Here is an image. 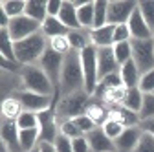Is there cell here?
Instances as JSON below:
<instances>
[{"label":"cell","instance_id":"c3c4849f","mask_svg":"<svg viewBox=\"0 0 154 152\" xmlns=\"http://www.w3.org/2000/svg\"><path fill=\"white\" fill-rule=\"evenodd\" d=\"M37 152H57L55 150V145L53 143H46V141H41L37 147Z\"/></svg>","mask_w":154,"mask_h":152},{"label":"cell","instance_id":"f907efd6","mask_svg":"<svg viewBox=\"0 0 154 152\" xmlns=\"http://www.w3.org/2000/svg\"><path fill=\"white\" fill-rule=\"evenodd\" d=\"M152 39H154V31H152Z\"/></svg>","mask_w":154,"mask_h":152},{"label":"cell","instance_id":"3957f363","mask_svg":"<svg viewBox=\"0 0 154 152\" xmlns=\"http://www.w3.org/2000/svg\"><path fill=\"white\" fill-rule=\"evenodd\" d=\"M20 83L24 90L35 92V93H42V96H55L57 86L51 83V79L38 68L37 64L22 66L20 70Z\"/></svg>","mask_w":154,"mask_h":152},{"label":"cell","instance_id":"f1b7e54d","mask_svg":"<svg viewBox=\"0 0 154 152\" xmlns=\"http://www.w3.org/2000/svg\"><path fill=\"white\" fill-rule=\"evenodd\" d=\"M0 53L8 61H17L15 59V41L11 39L8 29H0Z\"/></svg>","mask_w":154,"mask_h":152},{"label":"cell","instance_id":"74e56055","mask_svg":"<svg viewBox=\"0 0 154 152\" xmlns=\"http://www.w3.org/2000/svg\"><path fill=\"white\" fill-rule=\"evenodd\" d=\"M73 123H75V126L81 130V134L83 136H86V134H90V132L94 130V128H97V125H95L94 121H92V117H88L86 114H83V116H77V117H73Z\"/></svg>","mask_w":154,"mask_h":152},{"label":"cell","instance_id":"9a60e30c","mask_svg":"<svg viewBox=\"0 0 154 152\" xmlns=\"http://www.w3.org/2000/svg\"><path fill=\"white\" fill-rule=\"evenodd\" d=\"M86 139H88V145H90V150L92 152H116V143L114 139H110L101 126L94 128L90 134H86Z\"/></svg>","mask_w":154,"mask_h":152},{"label":"cell","instance_id":"ab89813d","mask_svg":"<svg viewBox=\"0 0 154 152\" xmlns=\"http://www.w3.org/2000/svg\"><path fill=\"white\" fill-rule=\"evenodd\" d=\"M140 117H141V121L154 117V93H145L143 108H141V112H140Z\"/></svg>","mask_w":154,"mask_h":152},{"label":"cell","instance_id":"6da1fadb","mask_svg":"<svg viewBox=\"0 0 154 152\" xmlns=\"http://www.w3.org/2000/svg\"><path fill=\"white\" fill-rule=\"evenodd\" d=\"M85 90V75H83V64H81V55L77 51H72L64 57V64L61 70V79H59V92L61 97L68 93Z\"/></svg>","mask_w":154,"mask_h":152},{"label":"cell","instance_id":"e0dca14e","mask_svg":"<svg viewBox=\"0 0 154 152\" xmlns=\"http://www.w3.org/2000/svg\"><path fill=\"white\" fill-rule=\"evenodd\" d=\"M108 117H110V119H116V121H119L125 128H128V126H138V125L141 123L140 114L130 112V110L125 108L123 105L108 106Z\"/></svg>","mask_w":154,"mask_h":152},{"label":"cell","instance_id":"681fc988","mask_svg":"<svg viewBox=\"0 0 154 152\" xmlns=\"http://www.w3.org/2000/svg\"><path fill=\"white\" fill-rule=\"evenodd\" d=\"M0 152H9V148H8V147L2 143V145H0Z\"/></svg>","mask_w":154,"mask_h":152},{"label":"cell","instance_id":"7402d4cb","mask_svg":"<svg viewBox=\"0 0 154 152\" xmlns=\"http://www.w3.org/2000/svg\"><path fill=\"white\" fill-rule=\"evenodd\" d=\"M68 41H70V46L73 51L81 53L83 50H86L88 46H92V41H90V31L88 29H72L68 33Z\"/></svg>","mask_w":154,"mask_h":152},{"label":"cell","instance_id":"4316f807","mask_svg":"<svg viewBox=\"0 0 154 152\" xmlns=\"http://www.w3.org/2000/svg\"><path fill=\"white\" fill-rule=\"evenodd\" d=\"M41 143V130L38 128H29V130H20V148L22 152H31Z\"/></svg>","mask_w":154,"mask_h":152},{"label":"cell","instance_id":"ba28073f","mask_svg":"<svg viewBox=\"0 0 154 152\" xmlns=\"http://www.w3.org/2000/svg\"><path fill=\"white\" fill-rule=\"evenodd\" d=\"M132 44V59L141 73L154 68V39L147 41H130Z\"/></svg>","mask_w":154,"mask_h":152},{"label":"cell","instance_id":"52a82bcc","mask_svg":"<svg viewBox=\"0 0 154 152\" xmlns=\"http://www.w3.org/2000/svg\"><path fill=\"white\" fill-rule=\"evenodd\" d=\"M57 103L55 101L51 108L38 114V130H41V141L46 143H55L59 136V116H57Z\"/></svg>","mask_w":154,"mask_h":152},{"label":"cell","instance_id":"277c9868","mask_svg":"<svg viewBox=\"0 0 154 152\" xmlns=\"http://www.w3.org/2000/svg\"><path fill=\"white\" fill-rule=\"evenodd\" d=\"M88 105H90V96L85 90L63 96L59 99V103H57V116H59V121L83 116L88 110Z\"/></svg>","mask_w":154,"mask_h":152},{"label":"cell","instance_id":"7c38bea8","mask_svg":"<svg viewBox=\"0 0 154 152\" xmlns=\"http://www.w3.org/2000/svg\"><path fill=\"white\" fill-rule=\"evenodd\" d=\"M143 136V130L141 126H128L123 130V134L116 139V152H134V148L138 147L140 139Z\"/></svg>","mask_w":154,"mask_h":152},{"label":"cell","instance_id":"ac0fdd59","mask_svg":"<svg viewBox=\"0 0 154 152\" xmlns=\"http://www.w3.org/2000/svg\"><path fill=\"white\" fill-rule=\"evenodd\" d=\"M114 29H116V26H112V24L90 29L92 46H95L97 50L99 48H112L114 46Z\"/></svg>","mask_w":154,"mask_h":152},{"label":"cell","instance_id":"836d02e7","mask_svg":"<svg viewBox=\"0 0 154 152\" xmlns=\"http://www.w3.org/2000/svg\"><path fill=\"white\" fill-rule=\"evenodd\" d=\"M48 46L51 48V50H55L57 53H61V55H68V53H72L73 50H72V46H70V41H68V35H64V37H55V39H50L48 41Z\"/></svg>","mask_w":154,"mask_h":152},{"label":"cell","instance_id":"8d00e7d4","mask_svg":"<svg viewBox=\"0 0 154 152\" xmlns=\"http://www.w3.org/2000/svg\"><path fill=\"white\" fill-rule=\"evenodd\" d=\"M59 134H63V136H66V138H70V139H75V138H81V136H83L81 130L75 126L73 119H63V121L59 123Z\"/></svg>","mask_w":154,"mask_h":152},{"label":"cell","instance_id":"4fadbf2b","mask_svg":"<svg viewBox=\"0 0 154 152\" xmlns=\"http://www.w3.org/2000/svg\"><path fill=\"white\" fill-rule=\"evenodd\" d=\"M2 143L9 148V152H22L20 128L15 119H2Z\"/></svg>","mask_w":154,"mask_h":152},{"label":"cell","instance_id":"ee69618b","mask_svg":"<svg viewBox=\"0 0 154 152\" xmlns=\"http://www.w3.org/2000/svg\"><path fill=\"white\" fill-rule=\"evenodd\" d=\"M72 148H73V152H92L86 136H81V138L72 139Z\"/></svg>","mask_w":154,"mask_h":152},{"label":"cell","instance_id":"83f0119b","mask_svg":"<svg viewBox=\"0 0 154 152\" xmlns=\"http://www.w3.org/2000/svg\"><path fill=\"white\" fill-rule=\"evenodd\" d=\"M22 112H24V108L18 103L17 97L9 96V97L4 99V103H2V119H15L17 121V117L20 116Z\"/></svg>","mask_w":154,"mask_h":152},{"label":"cell","instance_id":"e575fe53","mask_svg":"<svg viewBox=\"0 0 154 152\" xmlns=\"http://www.w3.org/2000/svg\"><path fill=\"white\" fill-rule=\"evenodd\" d=\"M101 128H103V132H105V134H106L110 139H114V141L118 139V138L123 134V130H125V126H123L119 121L110 119V117H108V119L103 123V126H101Z\"/></svg>","mask_w":154,"mask_h":152},{"label":"cell","instance_id":"f35d334b","mask_svg":"<svg viewBox=\"0 0 154 152\" xmlns=\"http://www.w3.org/2000/svg\"><path fill=\"white\" fill-rule=\"evenodd\" d=\"M138 88L143 93H154V68L145 71V73H141V79H140Z\"/></svg>","mask_w":154,"mask_h":152},{"label":"cell","instance_id":"1f68e13d","mask_svg":"<svg viewBox=\"0 0 154 152\" xmlns=\"http://www.w3.org/2000/svg\"><path fill=\"white\" fill-rule=\"evenodd\" d=\"M112 50H114L116 61H118L119 66H123L125 62H128V61L132 59V44H130V42H119V44H114Z\"/></svg>","mask_w":154,"mask_h":152},{"label":"cell","instance_id":"5bb4252c","mask_svg":"<svg viewBox=\"0 0 154 152\" xmlns=\"http://www.w3.org/2000/svg\"><path fill=\"white\" fill-rule=\"evenodd\" d=\"M127 26L130 29L132 41H147V39H152V29L145 22V18L140 13V9H136V11L132 13V17H130V20L127 22Z\"/></svg>","mask_w":154,"mask_h":152},{"label":"cell","instance_id":"d6986e66","mask_svg":"<svg viewBox=\"0 0 154 152\" xmlns=\"http://www.w3.org/2000/svg\"><path fill=\"white\" fill-rule=\"evenodd\" d=\"M119 73H121V79H123V86L125 88H138L140 79H141V71L136 66L134 59H130L128 62H125L119 68Z\"/></svg>","mask_w":154,"mask_h":152},{"label":"cell","instance_id":"b9f144b4","mask_svg":"<svg viewBox=\"0 0 154 152\" xmlns=\"http://www.w3.org/2000/svg\"><path fill=\"white\" fill-rule=\"evenodd\" d=\"M134 152H154V136L149 134V132H143V136L138 147L134 148Z\"/></svg>","mask_w":154,"mask_h":152},{"label":"cell","instance_id":"d590c367","mask_svg":"<svg viewBox=\"0 0 154 152\" xmlns=\"http://www.w3.org/2000/svg\"><path fill=\"white\" fill-rule=\"evenodd\" d=\"M138 9L143 15L145 22L154 31V0H140V2H138Z\"/></svg>","mask_w":154,"mask_h":152},{"label":"cell","instance_id":"816d5d0a","mask_svg":"<svg viewBox=\"0 0 154 152\" xmlns=\"http://www.w3.org/2000/svg\"><path fill=\"white\" fill-rule=\"evenodd\" d=\"M31 152H37V148H35V150H31Z\"/></svg>","mask_w":154,"mask_h":152},{"label":"cell","instance_id":"60d3db41","mask_svg":"<svg viewBox=\"0 0 154 152\" xmlns=\"http://www.w3.org/2000/svg\"><path fill=\"white\" fill-rule=\"evenodd\" d=\"M132 41V35L127 24H118L114 29V44H119V42H130Z\"/></svg>","mask_w":154,"mask_h":152},{"label":"cell","instance_id":"d6a6232c","mask_svg":"<svg viewBox=\"0 0 154 152\" xmlns=\"http://www.w3.org/2000/svg\"><path fill=\"white\" fill-rule=\"evenodd\" d=\"M17 125L20 130H29V128H38V114L35 112H22L17 117Z\"/></svg>","mask_w":154,"mask_h":152},{"label":"cell","instance_id":"5b68a950","mask_svg":"<svg viewBox=\"0 0 154 152\" xmlns=\"http://www.w3.org/2000/svg\"><path fill=\"white\" fill-rule=\"evenodd\" d=\"M13 97L18 99V103L22 105V108L26 112H35V114H41L48 108L53 106L55 101L61 99V92L57 88L55 96H42V93H35V92H29V90H18V92H13Z\"/></svg>","mask_w":154,"mask_h":152},{"label":"cell","instance_id":"bcb514c9","mask_svg":"<svg viewBox=\"0 0 154 152\" xmlns=\"http://www.w3.org/2000/svg\"><path fill=\"white\" fill-rule=\"evenodd\" d=\"M64 0H48V17H59Z\"/></svg>","mask_w":154,"mask_h":152},{"label":"cell","instance_id":"30bf717a","mask_svg":"<svg viewBox=\"0 0 154 152\" xmlns=\"http://www.w3.org/2000/svg\"><path fill=\"white\" fill-rule=\"evenodd\" d=\"M41 29H42V24H38L37 20H33V18H29L26 15L17 17V18H11V22L8 26V31H9L11 39L15 42L24 41V39H28V37L38 33Z\"/></svg>","mask_w":154,"mask_h":152},{"label":"cell","instance_id":"f6af8a7d","mask_svg":"<svg viewBox=\"0 0 154 152\" xmlns=\"http://www.w3.org/2000/svg\"><path fill=\"white\" fill-rule=\"evenodd\" d=\"M0 64H2V70H4L6 73H13V71H18V73H20V70H22V64H20V62H17V61H8V59H4V57H0Z\"/></svg>","mask_w":154,"mask_h":152},{"label":"cell","instance_id":"d4e9b609","mask_svg":"<svg viewBox=\"0 0 154 152\" xmlns=\"http://www.w3.org/2000/svg\"><path fill=\"white\" fill-rule=\"evenodd\" d=\"M86 116L92 117V121L97 125V126H103V123L108 119V106H105V103L99 101V99H95V101L90 99V105H88V110H86Z\"/></svg>","mask_w":154,"mask_h":152},{"label":"cell","instance_id":"4dcf8cb0","mask_svg":"<svg viewBox=\"0 0 154 152\" xmlns=\"http://www.w3.org/2000/svg\"><path fill=\"white\" fill-rule=\"evenodd\" d=\"M94 8H95L94 28H103V26H106L108 24V0H95Z\"/></svg>","mask_w":154,"mask_h":152},{"label":"cell","instance_id":"cb8c5ba5","mask_svg":"<svg viewBox=\"0 0 154 152\" xmlns=\"http://www.w3.org/2000/svg\"><path fill=\"white\" fill-rule=\"evenodd\" d=\"M143 99H145V93L140 90V88H127V93H125V99H123V106L128 108L130 112H136L140 114L141 108H143Z\"/></svg>","mask_w":154,"mask_h":152},{"label":"cell","instance_id":"484cf974","mask_svg":"<svg viewBox=\"0 0 154 152\" xmlns=\"http://www.w3.org/2000/svg\"><path fill=\"white\" fill-rule=\"evenodd\" d=\"M77 18L83 29H94V20H95V8L94 2H86L83 6L77 8Z\"/></svg>","mask_w":154,"mask_h":152},{"label":"cell","instance_id":"7dc6e473","mask_svg":"<svg viewBox=\"0 0 154 152\" xmlns=\"http://www.w3.org/2000/svg\"><path fill=\"white\" fill-rule=\"evenodd\" d=\"M140 126H141L143 132H149V134L154 136V117H152V119H145V121H141Z\"/></svg>","mask_w":154,"mask_h":152},{"label":"cell","instance_id":"ffe728a7","mask_svg":"<svg viewBox=\"0 0 154 152\" xmlns=\"http://www.w3.org/2000/svg\"><path fill=\"white\" fill-rule=\"evenodd\" d=\"M42 35L46 37V39H55V37H64L70 33V29L59 20V17H48L46 20L42 22Z\"/></svg>","mask_w":154,"mask_h":152},{"label":"cell","instance_id":"44dd1931","mask_svg":"<svg viewBox=\"0 0 154 152\" xmlns=\"http://www.w3.org/2000/svg\"><path fill=\"white\" fill-rule=\"evenodd\" d=\"M26 17L42 24L48 18V0H26Z\"/></svg>","mask_w":154,"mask_h":152},{"label":"cell","instance_id":"9c48e42d","mask_svg":"<svg viewBox=\"0 0 154 152\" xmlns=\"http://www.w3.org/2000/svg\"><path fill=\"white\" fill-rule=\"evenodd\" d=\"M63 64H64V55L57 53V51L51 50L50 46L46 48V51L42 53V57H41V59H38V62H37V66L51 79V83H53L57 88H59V79H61Z\"/></svg>","mask_w":154,"mask_h":152},{"label":"cell","instance_id":"603a6c76","mask_svg":"<svg viewBox=\"0 0 154 152\" xmlns=\"http://www.w3.org/2000/svg\"><path fill=\"white\" fill-rule=\"evenodd\" d=\"M59 20L72 31V29H79L81 24H79V18H77V8L70 2V0H64L63 4V9L59 13Z\"/></svg>","mask_w":154,"mask_h":152},{"label":"cell","instance_id":"2e32d148","mask_svg":"<svg viewBox=\"0 0 154 152\" xmlns=\"http://www.w3.org/2000/svg\"><path fill=\"white\" fill-rule=\"evenodd\" d=\"M97 64H99V81L110 73L119 71V64L116 61V55L112 48H99L97 50Z\"/></svg>","mask_w":154,"mask_h":152},{"label":"cell","instance_id":"7bdbcfd3","mask_svg":"<svg viewBox=\"0 0 154 152\" xmlns=\"http://www.w3.org/2000/svg\"><path fill=\"white\" fill-rule=\"evenodd\" d=\"M53 145H55V150H57V152H73V148H72V139L66 138V136H63V134L57 136V139H55Z\"/></svg>","mask_w":154,"mask_h":152},{"label":"cell","instance_id":"f546056e","mask_svg":"<svg viewBox=\"0 0 154 152\" xmlns=\"http://www.w3.org/2000/svg\"><path fill=\"white\" fill-rule=\"evenodd\" d=\"M0 8L9 18H17L26 13V0H2Z\"/></svg>","mask_w":154,"mask_h":152},{"label":"cell","instance_id":"8fae6325","mask_svg":"<svg viewBox=\"0 0 154 152\" xmlns=\"http://www.w3.org/2000/svg\"><path fill=\"white\" fill-rule=\"evenodd\" d=\"M136 9L138 2H134V0H112L108 2V24H127Z\"/></svg>","mask_w":154,"mask_h":152},{"label":"cell","instance_id":"8992f818","mask_svg":"<svg viewBox=\"0 0 154 152\" xmlns=\"http://www.w3.org/2000/svg\"><path fill=\"white\" fill-rule=\"evenodd\" d=\"M81 64H83V75H85V92L92 97L95 88L99 84V64H97V48L88 46L81 53Z\"/></svg>","mask_w":154,"mask_h":152},{"label":"cell","instance_id":"7a4b0ae2","mask_svg":"<svg viewBox=\"0 0 154 152\" xmlns=\"http://www.w3.org/2000/svg\"><path fill=\"white\" fill-rule=\"evenodd\" d=\"M46 48H48V39L42 35V31H38L24 41L15 42V59L22 66L37 64L42 53L46 51Z\"/></svg>","mask_w":154,"mask_h":152}]
</instances>
